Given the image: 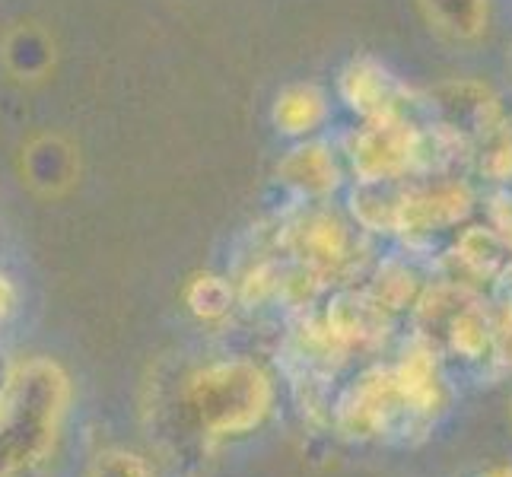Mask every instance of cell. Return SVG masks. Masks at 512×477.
Wrapping results in <instances>:
<instances>
[{"mask_svg": "<svg viewBox=\"0 0 512 477\" xmlns=\"http://www.w3.org/2000/svg\"><path fill=\"white\" fill-rule=\"evenodd\" d=\"M74 398L67 369L51 357L13 363L0 395V477H26L55 452Z\"/></svg>", "mask_w": 512, "mask_h": 477, "instance_id": "obj_1", "label": "cell"}, {"mask_svg": "<svg viewBox=\"0 0 512 477\" xmlns=\"http://www.w3.org/2000/svg\"><path fill=\"white\" fill-rule=\"evenodd\" d=\"M182 408L207 439L255 433L274 411V379L249 357H223L191 369L179 392Z\"/></svg>", "mask_w": 512, "mask_h": 477, "instance_id": "obj_2", "label": "cell"}, {"mask_svg": "<svg viewBox=\"0 0 512 477\" xmlns=\"http://www.w3.org/2000/svg\"><path fill=\"white\" fill-rule=\"evenodd\" d=\"M414 334L458 363H490L493 309L474 284L439 280L423 287L414 303Z\"/></svg>", "mask_w": 512, "mask_h": 477, "instance_id": "obj_3", "label": "cell"}, {"mask_svg": "<svg viewBox=\"0 0 512 477\" xmlns=\"http://www.w3.org/2000/svg\"><path fill=\"white\" fill-rule=\"evenodd\" d=\"M334 433L347 443H385L398 433H408V417L392 379V366H366L353 376L331 411Z\"/></svg>", "mask_w": 512, "mask_h": 477, "instance_id": "obj_4", "label": "cell"}, {"mask_svg": "<svg viewBox=\"0 0 512 477\" xmlns=\"http://www.w3.org/2000/svg\"><path fill=\"white\" fill-rule=\"evenodd\" d=\"M392 379L408 417V433H430L452 408V388L443 369V353L420 334L401 347L392 363Z\"/></svg>", "mask_w": 512, "mask_h": 477, "instance_id": "obj_5", "label": "cell"}, {"mask_svg": "<svg viewBox=\"0 0 512 477\" xmlns=\"http://www.w3.org/2000/svg\"><path fill=\"white\" fill-rule=\"evenodd\" d=\"M350 163L357 182L404 179L423 156V134L401 109L369 115L366 125L350 137Z\"/></svg>", "mask_w": 512, "mask_h": 477, "instance_id": "obj_6", "label": "cell"}, {"mask_svg": "<svg viewBox=\"0 0 512 477\" xmlns=\"http://www.w3.org/2000/svg\"><path fill=\"white\" fill-rule=\"evenodd\" d=\"M427 105L436 118V131L455 137L462 147H478L506 118V109L493 86L484 80H443L427 90Z\"/></svg>", "mask_w": 512, "mask_h": 477, "instance_id": "obj_7", "label": "cell"}, {"mask_svg": "<svg viewBox=\"0 0 512 477\" xmlns=\"http://www.w3.org/2000/svg\"><path fill=\"white\" fill-rule=\"evenodd\" d=\"M287 249L315 287L344 280L357 268L360 245L350 226L334 214H309L290 226Z\"/></svg>", "mask_w": 512, "mask_h": 477, "instance_id": "obj_8", "label": "cell"}, {"mask_svg": "<svg viewBox=\"0 0 512 477\" xmlns=\"http://www.w3.org/2000/svg\"><path fill=\"white\" fill-rule=\"evenodd\" d=\"M474 210V191L462 179H443L430 185H408L398 210L395 233L404 239H427L462 226Z\"/></svg>", "mask_w": 512, "mask_h": 477, "instance_id": "obj_9", "label": "cell"}, {"mask_svg": "<svg viewBox=\"0 0 512 477\" xmlns=\"http://www.w3.org/2000/svg\"><path fill=\"white\" fill-rule=\"evenodd\" d=\"M319 322L325 325L334 347L344 353V360L353 357V353H369L382 347L388 331H392V315L366 290L334 293Z\"/></svg>", "mask_w": 512, "mask_h": 477, "instance_id": "obj_10", "label": "cell"}, {"mask_svg": "<svg viewBox=\"0 0 512 477\" xmlns=\"http://www.w3.org/2000/svg\"><path fill=\"white\" fill-rule=\"evenodd\" d=\"M341 96L353 112H360L363 118L395 112L401 99L398 80L388 70L373 61V58H353L341 70Z\"/></svg>", "mask_w": 512, "mask_h": 477, "instance_id": "obj_11", "label": "cell"}, {"mask_svg": "<svg viewBox=\"0 0 512 477\" xmlns=\"http://www.w3.org/2000/svg\"><path fill=\"white\" fill-rule=\"evenodd\" d=\"M452 258L468 284H497L512 271V252L493 226H465L452 245Z\"/></svg>", "mask_w": 512, "mask_h": 477, "instance_id": "obj_12", "label": "cell"}, {"mask_svg": "<svg viewBox=\"0 0 512 477\" xmlns=\"http://www.w3.org/2000/svg\"><path fill=\"white\" fill-rule=\"evenodd\" d=\"M417 10L449 42H478L490 23V0H417Z\"/></svg>", "mask_w": 512, "mask_h": 477, "instance_id": "obj_13", "label": "cell"}, {"mask_svg": "<svg viewBox=\"0 0 512 477\" xmlns=\"http://www.w3.org/2000/svg\"><path fill=\"white\" fill-rule=\"evenodd\" d=\"M277 175L287 185H293L296 191L303 194H331L341 182V169L334 163V156L325 144H303L296 147L293 153H287L284 163L277 166Z\"/></svg>", "mask_w": 512, "mask_h": 477, "instance_id": "obj_14", "label": "cell"}, {"mask_svg": "<svg viewBox=\"0 0 512 477\" xmlns=\"http://www.w3.org/2000/svg\"><path fill=\"white\" fill-rule=\"evenodd\" d=\"M408 182L404 179H385V182H357L350 194L353 217L369 233H395L398 210Z\"/></svg>", "mask_w": 512, "mask_h": 477, "instance_id": "obj_15", "label": "cell"}, {"mask_svg": "<svg viewBox=\"0 0 512 477\" xmlns=\"http://www.w3.org/2000/svg\"><path fill=\"white\" fill-rule=\"evenodd\" d=\"M325 118V93L319 86H290L274 102V125L284 134H309Z\"/></svg>", "mask_w": 512, "mask_h": 477, "instance_id": "obj_16", "label": "cell"}, {"mask_svg": "<svg viewBox=\"0 0 512 477\" xmlns=\"http://www.w3.org/2000/svg\"><path fill=\"white\" fill-rule=\"evenodd\" d=\"M420 277L408 268V264L401 261H385L379 264V271L373 277V284H369V296L376 299V303L388 312H404V309H414L417 296H420Z\"/></svg>", "mask_w": 512, "mask_h": 477, "instance_id": "obj_17", "label": "cell"}, {"mask_svg": "<svg viewBox=\"0 0 512 477\" xmlns=\"http://www.w3.org/2000/svg\"><path fill=\"white\" fill-rule=\"evenodd\" d=\"M185 303L204 322H217V318H226L229 309L236 306V290L229 287V280L217 274H198L185 290Z\"/></svg>", "mask_w": 512, "mask_h": 477, "instance_id": "obj_18", "label": "cell"}, {"mask_svg": "<svg viewBox=\"0 0 512 477\" xmlns=\"http://www.w3.org/2000/svg\"><path fill=\"white\" fill-rule=\"evenodd\" d=\"M478 169L490 182L512 179V118L509 115L478 144Z\"/></svg>", "mask_w": 512, "mask_h": 477, "instance_id": "obj_19", "label": "cell"}, {"mask_svg": "<svg viewBox=\"0 0 512 477\" xmlns=\"http://www.w3.org/2000/svg\"><path fill=\"white\" fill-rule=\"evenodd\" d=\"M86 477H156V474H153V465L140 452L115 446V449H102L93 458Z\"/></svg>", "mask_w": 512, "mask_h": 477, "instance_id": "obj_20", "label": "cell"}, {"mask_svg": "<svg viewBox=\"0 0 512 477\" xmlns=\"http://www.w3.org/2000/svg\"><path fill=\"white\" fill-rule=\"evenodd\" d=\"M490 366L497 376L512 379V296L493 309V334H490Z\"/></svg>", "mask_w": 512, "mask_h": 477, "instance_id": "obj_21", "label": "cell"}, {"mask_svg": "<svg viewBox=\"0 0 512 477\" xmlns=\"http://www.w3.org/2000/svg\"><path fill=\"white\" fill-rule=\"evenodd\" d=\"M490 217H493V229L503 236V242L509 245V252H512V201L509 198H493Z\"/></svg>", "mask_w": 512, "mask_h": 477, "instance_id": "obj_22", "label": "cell"}, {"mask_svg": "<svg viewBox=\"0 0 512 477\" xmlns=\"http://www.w3.org/2000/svg\"><path fill=\"white\" fill-rule=\"evenodd\" d=\"M16 309V287H13V280L0 274V322Z\"/></svg>", "mask_w": 512, "mask_h": 477, "instance_id": "obj_23", "label": "cell"}, {"mask_svg": "<svg viewBox=\"0 0 512 477\" xmlns=\"http://www.w3.org/2000/svg\"><path fill=\"white\" fill-rule=\"evenodd\" d=\"M13 363L16 360H10L4 350H0V395H4V388H7V382H10V373H13Z\"/></svg>", "mask_w": 512, "mask_h": 477, "instance_id": "obj_24", "label": "cell"}, {"mask_svg": "<svg viewBox=\"0 0 512 477\" xmlns=\"http://www.w3.org/2000/svg\"><path fill=\"white\" fill-rule=\"evenodd\" d=\"M478 477H512V462H497V465H487Z\"/></svg>", "mask_w": 512, "mask_h": 477, "instance_id": "obj_25", "label": "cell"}, {"mask_svg": "<svg viewBox=\"0 0 512 477\" xmlns=\"http://www.w3.org/2000/svg\"><path fill=\"white\" fill-rule=\"evenodd\" d=\"M506 420H509V427H512V398L506 401Z\"/></svg>", "mask_w": 512, "mask_h": 477, "instance_id": "obj_26", "label": "cell"}, {"mask_svg": "<svg viewBox=\"0 0 512 477\" xmlns=\"http://www.w3.org/2000/svg\"><path fill=\"white\" fill-rule=\"evenodd\" d=\"M506 67H509V74H512V48H509V55H506Z\"/></svg>", "mask_w": 512, "mask_h": 477, "instance_id": "obj_27", "label": "cell"}]
</instances>
